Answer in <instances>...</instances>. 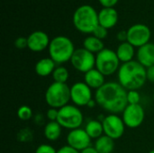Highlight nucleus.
I'll use <instances>...</instances> for the list:
<instances>
[{"label":"nucleus","instance_id":"f257e3e1","mask_svg":"<svg viewBox=\"0 0 154 153\" xmlns=\"http://www.w3.org/2000/svg\"><path fill=\"white\" fill-rule=\"evenodd\" d=\"M94 98L105 111L118 115L123 113L127 106V90L118 82H106L104 86L96 90Z\"/></svg>","mask_w":154,"mask_h":153},{"label":"nucleus","instance_id":"f03ea898","mask_svg":"<svg viewBox=\"0 0 154 153\" xmlns=\"http://www.w3.org/2000/svg\"><path fill=\"white\" fill-rule=\"evenodd\" d=\"M118 83L129 90H139L146 83V68L141 65L137 60L121 64L117 71Z\"/></svg>","mask_w":154,"mask_h":153},{"label":"nucleus","instance_id":"7ed1b4c3","mask_svg":"<svg viewBox=\"0 0 154 153\" xmlns=\"http://www.w3.org/2000/svg\"><path fill=\"white\" fill-rule=\"evenodd\" d=\"M75 28L82 33H93L99 25L98 13L90 5H82L79 6L72 17Z\"/></svg>","mask_w":154,"mask_h":153},{"label":"nucleus","instance_id":"20e7f679","mask_svg":"<svg viewBox=\"0 0 154 153\" xmlns=\"http://www.w3.org/2000/svg\"><path fill=\"white\" fill-rule=\"evenodd\" d=\"M75 50L73 41L63 35L52 38L48 48L50 58L58 65L70 61Z\"/></svg>","mask_w":154,"mask_h":153},{"label":"nucleus","instance_id":"39448f33","mask_svg":"<svg viewBox=\"0 0 154 153\" xmlns=\"http://www.w3.org/2000/svg\"><path fill=\"white\" fill-rule=\"evenodd\" d=\"M44 98L50 107L60 109L70 101V87L67 83L53 82L46 89Z\"/></svg>","mask_w":154,"mask_h":153},{"label":"nucleus","instance_id":"423d86ee","mask_svg":"<svg viewBox=\"0 0 154 153\" xmlns=\"http://www.w3.org/2000/svg\"><path fill=\"white\" fill-rule=\"evenodd\" d=\"M57 122L62 128L71 131L80 128L84 122V116L79 107L69 104L59 109Z\"/></svg>","mask_w":154,"mask_h":153},{"label":"nucleus","instance_id":"0eeeda50","mask_svg":"<svg viewBox=\"0 0 154 153\" xmlns=\"http://www.w3.org/2000/svg\"><path fill=\"white\" fill-rule=\"evenodd\" d=\"M120 60L116 52L111 49L105 48L96 54V69L99 70L105 77L112 76L118 71L120 68Z\"/></svg>","mask_w":154,"mask_h":153},{"label":"nucleus","instance_id":"6e6552de","mask_svg":"<svg viewBox=\"0 0 154 153\" xmlns=\"http://www.w3.org/2000/svg\"><path fill=\"white\" fill-rule=\"evenodd\" d=\"M70 63L76 70L85 74L88 71L95 69L96 55L85 48L76 49L71 57Z\"/></svg>","mask_w":154,"mask_h":153},{"label":"nucleus","instance_id":"1a4fd4ad","mask_svg":"<svg viewBox=\"0 0 154 153\" xmlns=\"http://www.w3.org/2000/svg\"><path fill=\"white\" fill-rule=\"evenodd\" d=\"M151 37V29L143 23H135L127 30V41L135 48H140L149 43Z\"/></svg>","mask_w":154,"mask_h":153},{"label":"nucleus","instance_id":"9d476101","mask_svg":"<svg viewBox=\"0 0 154 153\" xmlns=\"http://www.w3.org/2000/svg\"><path fill=\"white\" fill-rule=\"evenodd\" d=\"M145 118V112L141 104L127 105L122 113V119L126 127L135 129L140 127Z\"/></svg>","mask_w":154,"mask_h":153},{"label":"nucleus","instance_id":"9b49d317","mask_svg":"<svg viewBox=\"0 0 154 153\" xmlns=\"http://www.w3.org/2000/svg\"><path fill=\"white\" fill-rule=\"evenodd\" d=\"M102 124L104 128V134L112 138L113 140L120 139L125 133L126 126L122 117L118 116L117 115L109 114L108 115L105 116Z\"/></svg>","mask_w":154,"mask_h":153},{"label":"nucleus","instance_id":"f8f14e48","mask_svg":"<svg viewBox=\"0 0 154 153\" xmlns=\"http://www.w3.org/2000/svg\"><path fill=\"white\" fill-rule=\"evenodd\" d=\"M92 99V89L84 81L76 82L70 87V101L76 106H87Z\"/></svg>","mask_w":154,"mask_h":153},{"label":"nucleus","instance_id":"ddd939ff","mask_svg":"<svg viewBox=\"0 0 154 153\" xmlns=\"http://www.w3.org/2000/svg\"><path fill=\"white\" fill-rule=\"evenodd\" d=\"M91 141L92 139L87 133L85 129L82 128L71 130L67 135V145L79 151H81L91 146Z\"/></svg>","mask_w":154,"mask_h":153},{"label":"nucleus","instance_id":"4468645a","mask_svg":"<svg viewBox=\"0 0 154 153\" xmlns=\"http://www.w3.org/2000/svg\"><path fill=\"white\" fill-rule=\"evenodd\" d=\"M28 49L33 52H41L49 48L51 40L49 35L42 31H34L27 37Z\"/></svg>","mask_w":154,"mask_h":153},{"label":"nucleus","instance_id":"2eb2a0df","mask_svg":"<svg viewBox=\"0 0 154 153\" xmlns=\"http://www.w3.org/2000/svg\"><path fill=\"white\" fill-rule=\"evenodd\" d=\"M136 59V60L146 69L154 66V43L149 42L138 48Z\"/></svg>","mask_w":154,"mask_h":153},{"label":"nucleus","instance_id":"dca6fc26","mask_svg":"<svg viewBox=\"0 0 154 153\" xmlns=\"http://www.w3.org/2000/svg\"><path fill=\"white\" fill-rule=\"evenodd\" d=\"M98 22L99 25L106 28L107 30L116 26L118 22V13L114 8L103 7L98 12Z\"/></svg>","mask_w":154,"mask_h":153},{"label":"nucleus","instance_id":"f3484780","mask_svg":"<svg viewBox=\"0 0 154 153\" xmlns=\"http://www.w3.org/2000/svg\"><path fill=\"white\" fill-rule=\"evenodd\" d=\"M84 82L93 90H97L106 84L105 76L96 68L84 74Z\"/></svg>","mask_w":154,"mask_h":153},{"label":"nucleus","instance_id":"a211bd4d","mask_svg":"<svg viewBox=\"0 0 154 153\" xmlns=\"http://www.w3.org/2000/svg\"><path fill=\"white\" fill-rule=\"evenodd\" d=\"M116 52V55L122 64L134 60V58L136 55L135 47H134L128 41L121 42L118 45Z\"/></svg>","mask_w":154,"mask_h":153},{"label":"nucleus","instance_id":"6ab92c4d","mask_svg":"<svg viewBox=\"0 0 154 153\" xmlns=\"http://www.w3.org/2000/svg\"><path fill=\"white\" fill-rule=\"evenodd\" d=\"M55 68H56V63L49 57V58H42L39 60L35 64L34 70L38 76L44 78L52 75Z\"/></svg>","mask_w":154,"mask_h":153},{"label":"nucleus","instance_id":"aec40b11","mask_svg":"<svg viewBox=\"0 0 154 153\" xmlns=\"http://www.w3.org/2000/svg\"><path fill=\"white\" fill-rule=\"evenodd\" d=\"M61 132H62V127L57 121L54 122L49 121V123L45 124L43 130L45 138L50 142H55L59 140L61 135Z\"/></svg>","mask_w":154,"mask_h":153},{"label":"nucleus","instance_id":"412c9836","mask_svg":"<svg viewBox=\"0 0 154 153\" xmlns=\"http://www.w3.org/2000/svg\"><path fill=\"white\" fill-rule=\"evenodd\" d=\"M94 147L98 153H112L115 150V140L104 134L96 140Z\"/></svg>","mask_w":154,"mask_h":153},{"label":"nucleus","instance_id":"4be33fe9","mask_svg":"<svg viewBox=\"0 0 154 153\" xmlns=\"http://www.w3.org/2000/svg\"><path fill=\"white\" fill-rule=\"evenodd\" d=\"M85 131L89 135L91 139H98L102 135H104V128L103 124L99 120H90L87 123L85 126Z\"/></svg>","mask_w":154,"mask_h":153},{"label":"nucleus","instance_id":"5701e85b","mask_svg":"<svg viewBox=\"0 0 154 153\" xmlns=\"http://www.w3.org/2000/svg\"><path fill=\"white\" fill-rule=\"evenodd\" d=\"M83 48H85L86 50H88V51L94 54H97L98 52H100L102 50L105 49V46L102 40L95 37L94 35H90L84 39Z\"/></svg>","mask_w":154,"mask_h":153},{"label":"nucleus","instance_id":"b1692460","mask_svg":"<svg viewBox=\"0 0 154 153\" xmlns=\"http://www.w3.org/2000/svg\"><path fill=\"white\" fill-rule=\"evenodd\" d=\"M51 77L53 78V82L66 83L69 78V72L67 68L63 66H58L55 68Z\"/></svg>","mask_w":154,"mask_h":153},{"label":"nucleus","instance_id":"393cba45","mask_svg":"<svg viewBox=\"0 0 154 153\" xmlns=\"http://www.w3.org/2000/svg\"><path fill=\"white\" fill-rule=\"evenodd\" d=\"M17 116L22 121H28L32 117V110L28 106H22L17 110Z\"/></svg>","mask_w":154,"mask_h":153},{"label":"nucleus","instance_id":"a878e982","mask_svg":"<svg viewBox=\"0 0 154 153\" xmlns=\"http://www.w3.org/2000/svg\"><path fill=\"white\" fill-rule=\"evenodd\" d=\"M127 102L128 105H138L141 102V95L138 90L127 91Z\"/></svg>","mask_w":154,"mask_h":153},{"label":"nucleus","instance_id":"bb28decb","mask_svg":"<svg viewBox=\"0 0 154 153\" xmlns=\"http://www.w3.org/2000/svg\"><path fill=\"white\" fill-rule=\"evenodd\" d=\"M107 34H108V30L106 28L101 26V25H98L92 33V35H94L95 37H97V38H98V39H100L102 41L106 38Z\"/></svg>","mask_w":154,"mask_h":153},{"label":"nucleus","instance_id":"cd10ccee","mask_svg":"<svg viewBox=\"0 0 154 153\" xmlns=\"http://www.w3.org/2000/svg\"><path fill=\"white\" fill-rule=\"evenodd\" d=\"M35 153H57V151L50 144H41L35 150Z\"/></svg>","mask_w":154,"mask_h":153},{"label":"nucleus","instance_id":"c85d7f7f","mask_svg":"<svg viewBox=\"0 0 154 153\" xmlns=\"http://www.w3.org/2000/svg\"><path fill=\"white\" fill-rule=\"evenodd\" d=\"M14 44L19 50H23L24 48H28V41H27V38H25V37H18L17 39H15Z\"/></svg>","mask_w":154,"mask_h":153},{"label":"nucleus","instance_id":"c756f323","mask_svg":"<svg viewBox=\"0 0 154 153\" xmlns=\"http://www.w3.org/2000/svg\"><path fill=\"white\" fill-rule=\"evenodd\" d=\"M58 115H59V109H56V108L50 107V109H48V111L46 113V116H47L48 120L51 122L57 121Z\"/></svg>","mask_w":154,"mask_h":153},{"label":"nucleus","instance_id":"7c9ffc66","mask_svg":"<svg viewBox=\"0 0 154 153\" xmlns=\"http://www.w3.org/2000/svg\"><path fill=\"white\" fill-rule=\"evenodd\" d=\"M18 138L22 142H27L32 139V133L28 129H23L19 132Z\"/></svg>","mask_w":154,"mask_h":153},{"label":"nucleus","instance_id":"2f4dec72","mask_svg":"<svg viewBox=\"0 0 154 153\" xmlns=\"http://www.w3.org/2000/svg\"><path fill=\"white\" fill-rule=\"evenodd\" d=\"M119 0H98V2L101 4V5L103 7H106V8H111V7H115L116 5L118 3Z\"/></svg>","mask_w":154,"mask_h":153},{"label":"nucleus","instance_id":"473e14b6","mask_svg":"<svg viewBox=\"0 0 154 153\" xmlns=\"http://www.w3.org/2000/svg\"><path fill=\"white\" fill-rule=\"evenodd\" d=\"M57 153H80V151L73 149L72 147L69 146V145H65V146H62L61 148H60Z\"/></svg>","mask_w":154,"mask_h":153},{"label":"nucleus","instance_id":"72a5a7b5","mask_svg":"<svg viewBox=\"0 0 154 153\" xmlns=\"http://www.w3.org/2000/svg\"><path fill=\"white\" fill-rule=\"evenodd\" d=\"M146 78H147V81L154 83V66L146 69Z\"/></svg>","mask_w":154,"mask_h":153},{"label":"nucleus","instance_id":"f704fd0d","mask_svg":"<svg viewBox=\"0 0 154 153\" xmlns=\"http://www.w3.org/2000/svg\"><path fill=\"white\" fill-rule=\"evenodd\" d=\"M116 38L119 41L121 42H125V41H127V31H120L117 35H116Z\"/></svg>","mask_w":154,"mask_h":153},{"label":"nucleus","instance_id":"c9c22d12","mask_svg":"<svg viewBox=\"0 0 154 153\" xmlns=\"http://www.w3.org/2000/svg\"><path fill=\"white\" fill-rule=\"evenodd\" d=\"M80 153H98V151L96 150V148L94 147V146H89V147H88L87 149H85V150H83V151H81Z\"/></svg>","mask_w":154,"mask_h":153},{"label":"nucleus","instance_id":"e433bc0d","mask_svg":"<svg viewBox=\"0 0 154 153\" xmlns=\"http://www.w3.org/2000/svg\"><path fill=\"white\" fill-rule=\"evenodd\" d=\"M97 104V102H96V100H95V98L94 99H92L88 104V106H87V107H88V108H93L94 106H96Z\"/></svg>","mask_w":154,"mask_h":153},{"label":"nucleus","instance_id":"4c0bfd02","mask_svg":"<svg viewBox=\"0 0 154 153\" xmlns=\"http://www.w3.org/2000/svg\"><path fill=\"white\" fill-rule=\"evenodd\" d=\"M149 153H154V150H152V151H150Z\"/></svg>","mask_w":154,"mask_h":153},{"label":"nucleus","instance_id":"58836bf2","mask_svg":"<svg viewBox=\"0 0 154 153\" xmlns=\"http://www.w3.org/2000/svg\"><path fill=\"white\" fill-rule=\"evenodd\" d=\"M152 99H153V101H154V90H153V93H152Z\"/></svg>","mask_w":154,"mask_h":153}]
</instances>
